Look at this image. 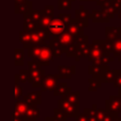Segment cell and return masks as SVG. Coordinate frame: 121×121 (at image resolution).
<instances>
[{
	"mask_svg": "<svg viewBox=\"0 0 121 121\" xmlns=\"http://www.w3.org/2000/svg\"><path fill=\"white\" fill-rule=\"evenodd\" d=\"M101 81L99 78H91L89 79V90L90 91H96L97 88L101 86Z\"/></svg>",
	"mask_w": 121,
	"mask_h": 121,
	"instance_id": "9",
	"label": "cell"
},
{
	"mask_svg": "<svg viewBox=\"0 0 121 121\" xmlns=\"http://www.w3.org/2000/svg\"><path fill=\"white\" fill-rule=\"evenodd\" d=\"M57 84V78L52 75H47L44 77L43 80L42 81V89L43 91H52Z\"/></svg>",
	"mask_w": 121,
	"mask_h": 121,
	"instance_id": "5",
	"label": "cell"
},
{
	"mask_svg": "<svg viewBox=\"0 0 121 121\" xmlns=\"http://www.w3.org/2000/svg\"><path fill=\"white\" fill-rule=\"evenodd\" d=\"M59 104H60V111L65 116H77L79 112L78 104H73L66 100L60 101Z\"/></svg>",
	"mask_w": 121,
	"mask_h": 121,
	"instance_id": "2",
	"label": "cell"
},
{
	"mask_svg": "<svg viewBox=\"0 0 121 121\" xmlns=\"http://www.w3.org/2000/svg\"><path fill=\"white\" fill-rule=\"evenodd\" d=\"M29 105L30 104L28 102H26V100H24V101H18L16 103V105H15V112L18 113V114H20L21 116L25 115L26 112V111L29 108Z\"/></svg>",
	"mask_w": 121,
	"mask_h": 121,
	"instance_id": "6",
	"label": "cell"
},
{
	"mask_svg": "<svg viewBox=\"0 0 121 121\" xmlns=\"http://www.w3.org/2000/svg\"><path fill=\"white\" fill-rule=\"evenodd\" d=\"M71 41H72V38H71L70 34L65 33V34H62V35L60 37V43H61L62 45L68 44Z\"/></svg>",
	"mask_w": 121,
	"mask_h": 121,
	"instance_id": "11",
	"label": "cell"
},
{
	"mask_svg": "<svg viewBox=\"0 0 121 121\" xmlns=\"http://www.w3.org/2000/svg\"><path fill=\"white\" fill-rule=\"evenodd\" d=\"M116 76V70L108 69L107 66L103 67V71L99 77L101 82H113Z\"/></svg>",
	"mask_w": 121,
	"mask_h": 121,
	"instance_id": "4",
	"label": "cell"
},
{
	"mask_svg": "<svg viewBox=\"0 0 121 121\" xmlns=\"http://www.w3.org/2000/svg\"><path fill=\"white\" fill-rule=\"evenodd\" d=\"M113 86L115 88L121 87V70H116V76L113 80Z\"/></svg>",
	"mask_w": 121,
	"mask_h": 121,
	"instance_id": "12",
	"label": "cell"
},
{
	"mask_svg": "<svg viewBox=\"0 0 121 121\" xmlns=\"http://www.w3.org/2000/svg\"><path fill=\"white\" fill-rule=\"evenodd\" d=\"M11 121H23V116H21L20 114L14 112L12 114V117H11Z\"/></svg>",
	"mask_w": 121,
	"mask_h": 121,
	"instance_id": "14",
	"label": "cell"
},
{
	"mask_svg": "<svg viewBox=\"0 0 121 121\" xmlns=\"http://www.w3.org/2000/svg\"><path fill=\"white\" fill-rule=\"evenodd\" d=\"M38 116H39V110L37 109L36 105H31L25 114L26 119L30 121H35Z\"/></svg>",
	"mask_w": 121,
	"mask_h": 121,
	"instance_id": "7",
	"label": "cell"
},
{
	"mask_svg": "<svg viewBox=\"0 0 121 121\" xmlns=\"http://www.w3.org/2000/svg\"><path fill=\"white\" fill-rule=\"evenodd\" d=\"M21 95H22V89H21V87L19 85L16 84V86H15V97L18 98Z\"/></svg>",
	"mask_w": 121,
	"mask_h": 121,
	"instance_id": "15",
	"label": "cell"
},
{
	"mask_svg": "<svg viewBox=\"0 0 121 121\" xmlns=\"http://www.w3.org/2000/svg\"><path fill=\"white\" fill-rule=\"evenodd\" d=\"M29 56H31L37 61H41L43 63L48 64V61L51 58V52L48 48L45 47H33L29 49Z\"/></svg>",
	"mask_w": 121,
	"mask_h": 121,
	"instance_id": "1",
	"label": "cell"
},
{
	"mask_svg": "<svg viewBox=\"0 0 121 121\" xmlns=\"http://www.w3.org/2000/svg\"><path fill=\"white\" fill-rule=\"evenodd\" d=\"M118 89H119V92H118V95H119V96H121V87H120V88H118Z\"/></svg>",
	"mask_w": 121,
	"mask_h": 121,
	"instance_id": "16",
	"label": "cell"
},
{
	"mask_svg": "<svg viewBox=\"0 0 121 121\" xmlns=\"http://www.w3.org/2000/svg\"><path fill=\"white\" fill-rule=\"evenodd\" d=\"M25 100H26V102H28L29 104H32V105L40 104V102H41V99H40V93H38V92L30 93V94H28V95L25 97Z\"/></svg>",
	"mask_w": 121,
	"mask_h": 121,
	"instance_id": "8",
	"label": "cell"
},
{
	"mask_svg": "<svg viewBox=\"0 0 121 121\" xmlns=\"http://www.w3.org/2000/svg\"><path fill=\"white\" fill-rule=\"evenodd\" d=\"M78 93H71L69 95H67L64 98V100L70 102V103H73V104H78Z\"/></svg>",
	"mask_w": 121,
	"mask_h": 121,
	"instance_id": "10",
	"label": "cell"
},
{
	"mask_svg": "<svg viewBox=\"0 0 121 121\" xmlns=\"http://www.w3.org/2000/svg\"><path fill=\"white\" fill-rule=\"evenodd\" d=\"M64 28H65V26H64L63 21L59 20V19H55L51 21L48 25V30L52 35H59L62 33Z\"/></svg>",
	"mask_w": 121,
	"mask_h": 121,
	"instance_id": "3",
	"label": "cell"
},
{
	"mask_svg": "<svg viewBox=\"0 0 121 121\" xmlns=\"http://www.w3.org/2000/svg\"><path fill=\"white\" fill-rule=\"evenodd\" d=\"M15 56H16V64L17 65H20L23 63V59H24V54H23V50L21 49H17L15 51Z\"/></svg>",
	"mask_w": 121,
	"mask_h": 121,
	"instance_id": "13",
	"label": "cell"
}]
</instances>
